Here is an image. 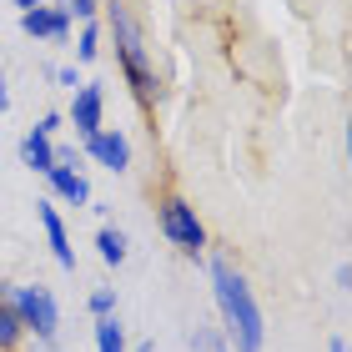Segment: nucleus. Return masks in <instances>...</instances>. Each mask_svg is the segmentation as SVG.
I'll return each instance as SVG.
<instances>
[{"instance_id": "nucleus-7", "label": "nucleus", "mask_w": 352, "mask_h": 352, "mask_svg": "<svg viewBox=\"0 0 352 352\" xmlns=\"http://www.w3.org/2000/svg\"><path fill=\"white\" fill-rule=\"evenodd\" d=\"M36 221H41V232H45V242H51V257L60 272H76V252H71V232H66V217H60V206L51 197H41L36 201Z\"/></svg>"}, {"instance_id": "nucleus-23", "label": "nucleus", "mask_w": 352, "mask_h": 352, "mask_svg": "<svg viewBox=\"0 0 352 352\" xmlns=\"http://www.w3.org/2000/svg\"><path fill=\"white\" fill-rule=\"evenodd\" d=\"M0 91H10V86H6V66H0Z\"/></svg>"}, {"instance_id": "nucleus-21", "label": "nucleus", "mask_w": 352, "mask_h": 352, "mask_svg": "<svg viewBox=\"0 0 352 352\" xmlns=\"http://www.w3.org/2000/svg\"><path fill=\"white\" fill-rule=\"evenodd\" d=\"M327 352H347V338H332V342H327Z\"/></svg>"}, {"instance_id": "nucleus-9", "label": "nucleus", "mask_w": 352, "mask_h": 352, "mask_svg": "<svg viewBox=\"0 0 352 352\" xmlns=\"http://www.w3.org/2000/svg\"><path fill=\"white\" fill-rule=\"evenodd\" d=\"M45 186H51V201L60 206H91V182L81 166H51L45 171Z\"/></svg>"}, {"instance_id": "nucleus-19", "label": "nucleus", "mask_w": 352, "mask_h": 352, "mask_svg": "<svg viewBox=\"0 0 352 352\" xmlns=\"http://www.w3.org/2000/svg\"><path fill=\"white\" fill-rule=\"evenodd\" d=\"M10 6L21 10V15H25V10H41V6H51V0H10Z\"/></svg>"}, {"instance_id": "nucleus-1", "label": "nucleus", "mask_w": 352, "mask_h": 352, "mask_svg": "<svg viewBox=\"0 0 352 352\" xmlns=\"http://www.w3.org/2000/svg\"><path fill=\"white\" fill-rule=\"evenodd\" d=\"M206 272H212V297L221 312V338L232 352H262L267 347V317L257 307L247 272L236 267L227 252H206Z\"/></svg>"}, {"instance_id": "nucleus-17", "label": "nucleus", "mask_w": 352, "mask_h": 352, "mask_svg": "<svg viewBox=\"0 0 352 352\" xmlns=\"http://www.w3.org/2000/svg\"><path fill=\"white\" fill-rule=\"evenodd\" d=\"M60 126H66V111H45V116H41L36 126H30V131L45 136V141H56V136H60Z\"/></svg>"}, {"instance_id": "nucleus-10", "label": "nucleus", "mask_w": 352, "mask_h": 352, "mask_svg": "<svg viewBox=\"0 0 352 352\" xmlns=\"http://www.w3.org/2000/svg\"><path fill=\"white\" fill-rule=\"evenodd\" d=\"M21 166L25 171H36V176H45L56 166V141H45V136H36V131H25L21 136Z\"/></svg>"}, {"instance_id": "nucleus-14", "label": "nucleus", "mask_w": 352, "mask_h": 352, "mask_svg": "<svg viewBox=\"0 0 352 352\" xmlns=\"http://www.w3.org/2000/svg\"><path fill=\"white\" fill-rule=\"evenodd\" d=\"M96 352H126L121 317H96Z\"/></svg>"}, {"instance_id": "nucleus-4", "label": "nucleus", "mask_w": 352, "mask_h": 352, "mask_svg": "<svg viewBox=\"0 0 352 352\" xmlns=\"http://www.w3.org/2000/svg\"><path fill=\"white\" fill-rule=\"evenodd\" d=\"M10 312H15V322L25 327L30 342H56V332H60V307H56V292H51L45 282H21V287H10Z\"/></svg>"}, {"instance_id": "nucleus-12", "label": "nucleus", "mask_w": 352, "mask_h": 352, "mask_svg": "<svg viewBox=\"0 0 352 352\" xmlns=\"http://www.w3.org/2000/svg\"><path fill=\"white\" fill-rule=\"evenodd\" d=\"M96 252H101V262H106V267H121V262H126V252H131V242H126V232H121V227H101V232H96Z\"/></svg>"}, {"instance_id": "nucleus-3", "label": "nucleus", "mask_w": 352, "mask_h": 352, "mask_svg": "<svg viewBox=\"0 0 352 352\" xmlns=\"http://www.w3.org/2000/svg\"><path fill=\"white\" fill-rule=\"evenodd\" d=\"M156 232L166 236V247H176L182 257L201 262L206 252H212V236H206L197 206H191L182 191H166V197H156Z\"/></svg>"}, {"instance_id": "nucleus-2", "label": "nucleus", "mask_w": 352, "mask_h": 352, "mask_svg": "<svg viewBox=\"0 0 352 352\" xmlns=\"http://www.w3.org/2000/svg\"><path fill=\"white\" fill-rule=\"evenodd\" d=\"M101 30H111L121 81L131 86L136 106L151 111L156 101H162V76H156V56L146 45V25H141V15L126 6V0H106V6H101Z\"/></svg>"}, {"instance_id": "nucleus-16", "label": "nucleus", "mask_w": 352, "mask_h": 352, "mask_svg": "<svg viewBox=\"0 0 352 352\" xmlns=\"http://www.w3.org/2000/svg\"><path fill=\"white\" fill-rule=\"evenodd\" d=\"M91 317H116V287H96V292L86 297Z\"/></svg>"}, {"instance_id": "nucleus-6", "label": "nucleus", "mask_w": 352, "mask_h": 352, "mask_svg": "<svg viewBox=\"0 0 352 352\" xmlns=\"http://www.w3.org/2000/svg\"><path fill=\"white\" fill-rule=\"evenodd\" d=\"M81 156L96 162V166H106L111 176H126L131 171V136H126L121 126H101L96 136L81 141Z\"/></svg>"}, {"instance_id": "nucleus-20", "label": "nucleus", "mask_w": 352, "mask_h": 352, "mask_svg": "<svg viewBox=\"0 0 352 352\" xmlns=\"http://www.w3.org/2000/svg\"><path fill=\"white\" fill-rule=\"evenodd\" d=\"M25 352H60V342H25Z\"/></svg>"}, {"instance_id": "nucleus-15", "label": "nucleus", "mask_w": 352, "mask_h": 352, "mask_svg": "<svg viewBox=\"0 0 352 352\" xmlns=\"http://www.w3.org/2000/svg\"><path fill=\"white\" fill-rule=\"evenodd\" d=\"M56 6L71 15V25H86V21H101V6H106V0H56Z\"/></svg>"}, {"instance_id": "nucleus-13", "label": "nucleus", "mask_w": 352, "mask_h": 352, "mask_svg": "<svg viewBox=\"0 0 352 352\" xmlns=\"http://www.w3.org/2000/svg\"><path fill=\"white\" fill-rule=\"evenodd\" d=\"M71 36H76V45H71V51H76V66H91V60L101 56V21H86L81 30H71Z\"/></svg>"}, {"instance_id": "nucleus-8", "label": "nucleus", "mask_w": 352, "mask_h": 352, "mask_svg": "<svg viewBox=\"0 0 352 352\" xmlns=\"http://www.w3.org/2000/svg\"><path fill=\"white\" fill-rule=\"evenodd\" d=\"M71 30H76L71 15L60 10L56 0H51V6H41V10H25L21 15V36L25 41H56L60 45V41H71Z\"/></svg>"}, {"instance_id": "nucleus-22", "label": "nucleus", "mask_w": 352, "mask_h": 352, "mask_svg": "<svg viewBox=\"0 0 352 352\" xmlns=\"http://www.w3.org/2000/svg\"><path fill=\"white\" fill-rule=\"evenodd\" d=\"M136 352H156V342H136Z\"/></svg>"}, {"instance_id": "nucleus-18", "label": "nucleus", "mask_w": 352, "mask_h": 352, "mask_svg": "<svg viewBox=\"0 0 352 352\" xmlns=\"http://www.w3.org/2000/svg\"><path fill=\"white\" fill-rule=\"evenodd\" d=\"M45 76H51V81H56V86H66V91H76V86H81V81H86V76H81V66H51V71H45Z\"/></svg>"}, {"instance_id": "nucleus-5", "label": "nucleus", "mask_w": 352, "mask_h": 352, "mask_svg": "<svg viewBox=\"0 0 352 352\" xmlns=\"http://www.w3.org/2000/svg\"><path fill=\"white\" fill-rule=\"evenodd\" d=\"M66 126L76 131V141L96 136L106 126V86L101 81H81L71 91V111H66Z\"/></svg>"}, {"instance_id": "nucleus-11", "label": "nucleus", "mask_w": 352, "mask_h": 352, "mask_svg": "<svg viewBox=\"0 0 352 352\" xmlns=\"http://www.w3.org/2000/svg\"><path fill=\"white\" fill-rule=\"evenodd\" d=\"M25 327L10 312V282H0V352H25Z\"/></svg>"}]
</instances>
